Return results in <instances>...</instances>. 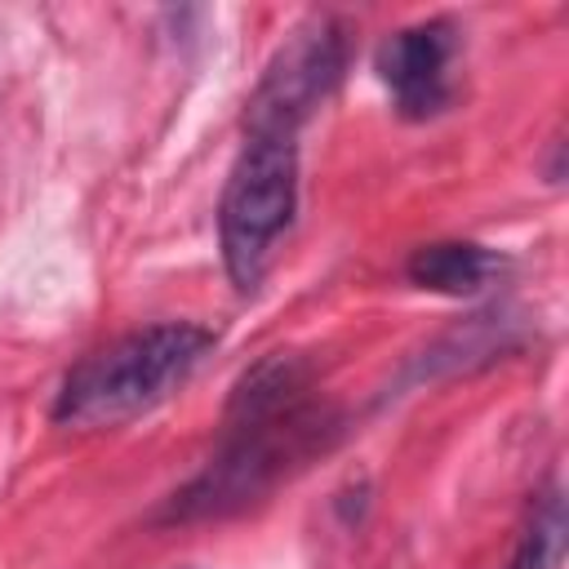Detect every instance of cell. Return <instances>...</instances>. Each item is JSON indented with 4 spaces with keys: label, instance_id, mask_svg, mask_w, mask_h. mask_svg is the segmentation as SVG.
<instances>
[{
    "label": "cell",
    "instance_id": "6da1fadb",
    "mask_svg": "<svg viewBox=\"0 0 569 569\" xmlns=\"http://www.w3.org/2000/svg\"><path fill=\"white\" fill-rule=\"evenodd\" d=\"M333 413L316 400L311 365L289 351L262 356L231 387L209 462L164 498L156 525L222 520L262 502L293 467L329 445Z\"/></svg>",
    "mask_w": 569,
    "mask_h": 569
},
{
    "label": "cell",
    "instance_id": "7a4b0ae2",
    "mask_svg": "<svg viewBox=\"0 0 569 569\" xmlns=\"http://www.w3.org/2000/svg\"><path fill=\"white\" fill-rule=\"evenodd\" d=\"M218 333L196 320H160L133 329L102 351L84 356L53 396V422L76 431H107L178 391L200 360L213 351Z\"/></svg>",
    "mask_w": 569,
    "mask_h": 569
},
{
    "label": "cell",
    "instance_id": "3957f363",
    "mask_svg": "<svg viewBox=\"0 0 569 569\" xmlns=\"http://www.w3.org/2000/svg\"><path fill=\"white\" fill-rule=\"evenodd\" d=\"M298 213V133L244 129L218 196V249L236 293H253Z\"/></svg>",
    "mask_w": 569,
    "mask_h": 569
},
{
    "label": "cell",
    "instance_id": "277c9868",
    "mask_svg": "<svg viewBox=\"0 0 569 569\" xmlns=\"http://www.w3.org/2000/svg\"><path fill=\"white\" fill-rule=\"evenodd\" d=\"M347 58H351L347 27L333 13H311L307 22H298L284 36V44L271 53L262 80L244 102V129L302 133L316 107L338 89Z\"/></svg>",
    "mask_w": 569,
    "mask_h": 569
},
{
    "label": "cell",
    "instance_id": "5b68a950",
    "mask_svg": "<svg viewBox=\"0 0 569 569\" xmlns=\"http://www.w3.org/2000/svg\"><path fill=\"white\" fill-rule=\"evenodd\" d=\"M453 58L458 27L449 18H427L391 31L373 53V71L405 120H436L453 102Z\"/></svg>",
    "mask_w": 569,
    "mask_h": 569
},
{
    "label": "cell",
    "instance_id": "8992f818",
    "mask_svg": "<svg viewBox=\"0 0 569 569\" xmlns=\"http://www.w3.org/2000/svg\"><path fill=\"white\" fill-rule=\"evenodd\" d=\"M502 271H507V258L498 249L471 244V240H431V244H418L405 262L409 284L449 293V298H476Z\"/></svg>",
    "mask_w": 569,
    "mask_h": 569
},
{
    "label": "cell",
    "instance_id": "52a82bcc",
    "mask_svg": "<svg viewBox=\"0 0 569 569\" xmlns=\"http://www.w3.org/2000/svg\"><path fill=\"white\" fill-rule=\"evenodd\" d=\"M560 556H565V498L556 485H547L533 498V511L516 542L511 569H560Z\"/></svg>",
    "mask_w": 569,
    "mask_h": 569
}]
</instances>
